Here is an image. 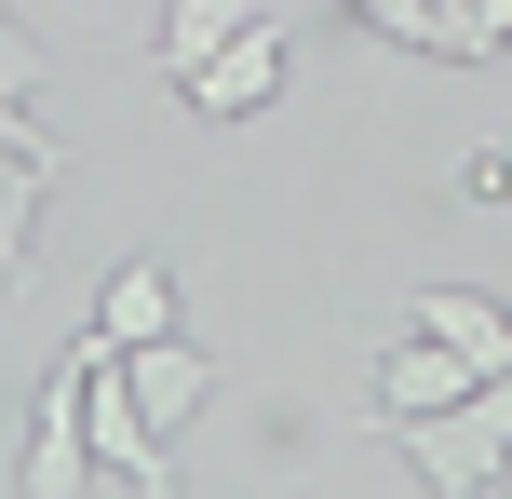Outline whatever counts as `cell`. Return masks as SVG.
Here are the masks:
<instances>
[{
	"mask_svg": "<svg viewBox=\"0 0 512 499\" xmlns=\"http://www.w3.org/2000/svg\"><path fill=\"white\" fill-rule=\"evenodd\" d=\"M95 324H108V338H176V270H162V257H122V270H108V297H95Z\"/></svg>",
	"mask_w": 512,
	"mask_h": 499,
	"instance_id": "52a82bcc",
	"label": "cell"
},
{
	"mask_svg": "<svg viewBox=\"0 0 512 499\" xmlns=\"http://www.w3.org/2000/svg\"><path fill=\"white\" fill-rule=\"evenodd\" d=\"M472 41H486V54L512 41V0H472Z\"/></svg>",
	"mask_w": 512,
	"mask_h": 499,
	"instance_id": "7c38bea8",
	"label": "cell"
},
{
	"mask_svg": "<svg viewBox=\"0 0 512 499\" xmlns=\"http://www.w3.org/2000/svg\"><path fill=\"white\" fill-rule=\"evenodd\" d=\"M405 324H418V338H445L472 378H512V311H486L472 284H418V297H405Z\"/></svg>",
	"mask_w": 512,
	"mask_h": 499,
	"instance_id": "5b68a950",
	"label": "cell"
},
{
	"mask_svg": "<svg viewBox=\"0 0 512 499\" xmlns=\"http://www.w3.org/2000/svg\"><path fill=\"white\" fill-rule=\"evenodd\" d=\"M364 27H378V41H405V54H445V14L432 0H351Z\"/></svg>",
	"mask_w": 512,
	"mask_h": 499,
	"instance_id": "8fae6325",
	"label": "cell"
},
{
	"mask_svg": "<svg viewBox=\"0 0 512 499\" xmlns=\"http://www.w3.org/2000/svg\"><path fill=\"white\" fill-rule=\"evenodd\" d=\"M176 95H189V108H203V122H256V108H270V95H283V27H270V14H256V27H243V41H230V54H203V68H189V81H176Z\"/></svg>",
	"mask_w": 512,
	"mask_h": 499,
	"instance_id": "277c9868",
	"label": "cell"
},
{
	"mask_svg": "<svg viewBox=\"0 0 512 499\" xmlns=\"http://www.w3.org/2000/svg\"><path fill=\"white\" fill-rule=\"evenodd\" d=\"M391 446H405V473L432 499H499L512 473V378H472L459 405H418V419H378Z\"/></svg>",
	"mask_w": 512,
	"mask_h": 499,
	"instance_id": "6da1fadb",
	"label": "cell"
},
{
	"mask_svg": "<svg viewBox=\"0 0 512 499\" xmlns=\"http://www.w3.org/2000/svg\"><path fill=\"white\" fill-rule=\"evenodd\" d=\"M459 392H472V365L445 338H391L378 351V419H418V405H459Z\"/></svg>",
	"mask_w": 512,
	"mask_h": 499,
	"instance_id": "8992f818",
	"label": "cell"
},
{
	"mask_svg": "<svg viewBox=\"0 0 512 499\" xmlns=\"http://www.w3.org/2000/svg\"><path fill=\"white\" fill-rule=\"evenodd\" d=\"M243 27H256V0H162V68H203V54H230L243 41Z\"/></svg>",
	"mask_w": 512,
	"mask_h": 499,
	"instance_id": "9c48e42d",
	"label": "cell"
},
{
	"mask_svg": "<svg viewBox=\"0 0 512 499\" xmlns=\"http://www.w3.org/2000/svg\"><path fill=\"white\" fill-rule=\"evenodd\" d=\"M27 499H81L95 486V432H81V351L41 378V419H27V473H14Z\"/></svg>",
	"mask_w": 512,
	"mask_h": 499,
	"instance_id": "7a4b0ae2",
	"label": "cell"
},
{
	"mask_svg": "<svg viewBox=\"0 0 512 499\" xmlns=\"http://www.w3.org/2000/svg\"><path fill=\"white\" fill-rule=\"evenodd\" d=\"M499 499H512V473H499Z\"/></svg>",
	"mask_w": 512,
	"mask_h": 499,
	"instance_id": "4fadbf2b",
	"label": "cell"
},
{
	"mask_svg": "<svg viewBox=\"0 0 512 499\" xmlns=\"http://www.w3.org/2000/svg\"><path fill=\"white\" fill-rule=\"evenodd\" d=\"M122 392H135V419H149V432H189V419H203V392H216V351L189 338V324H176V338H135V351H122Z\"/></svg>",
	"mask_w": 512,
	"mask_h": 499,
	"instance_id": "3957f363",
	"label": "cell"
},
{
	"mask_svg": "<svg viewBox=\"0 0 512 499\" xmlns=\"http://www.w3.org/2000/svg\"><path fill=\"white\" fill-rule=\"evenodd\" d=\"M0 135H14V149H41V162H54V135H41V41H27L14 14H0Z\"/></svg>",
	"mask_w": 512,
	"mask_h": 499,
	"instance_id": "30bf717a",
	"label": "cell"
},
{
	"mask_svg": "<svg viewBox=\"0 0 512 499\" xmlns=\"http://www.w3.org/2000/svg\"><path fill=\"white\" fill-rule=\"evenodd\" d=\"M41 189H54V162L0 135V297L27 284V230H41Z\"/></svg>",
	"mask_w": 512,
	"mask_h": 499,
	"instance_id": "ba28073f",
	"label": "cell"
}]
</instances>
